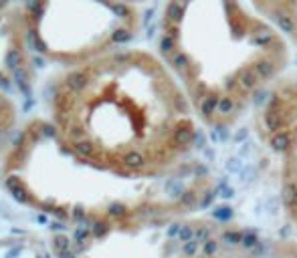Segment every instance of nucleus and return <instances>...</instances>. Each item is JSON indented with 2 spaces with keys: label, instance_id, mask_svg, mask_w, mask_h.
<instances>
[{
  "label": "nucleus",
  "instance_id": "f257e3e1",
  "mask_svg": "<svg viewBox=\"0 0 297 258\" xmlns=\"http://www.w3.org/2000/svg\"><path fill=\"white\" fill-rule=\"evenodd\" d=\"M47 119L77 157L128 180L196 168L204 129L158 51L132 45L65 69L51 87Z\"/></svg>",
  "mask_w": 297,
  "mask_h": 258
},
{
  "label": "nucleus",
  "instance_id": "f03ea898",
  "mask_svg": "<svg viewBox=\"0 0 297 258\" xmlns=\"http://www.w3.org/2000/svg\"><path fill=\"white\" fill-rule=\"evenodd\" d=\"M156 45L202 127L217 133L259 107L295 51L251 0H166Z\"/></svg>",
  "mask_w": 297,
  "mask_h": 258
},
{
  "label": "nucleus",
  "instance_id": "7ed1b4c3",
  "mask_svg": "<svg viewBox=\"0 0 297 258\" xmlns=\"http://www.w3.org/2000/svg\"><path fill=\"white\" fill-rule=\"evenodd\" d=\"M0 182L10 196L69 228L103 226L154 214H190L206 204L211 180L198 168L160 180H128L69 151L49 119H33L12 137Z\"/></svg>",
  "mask_w": 297,
  "mask_h": 258
},
{
  "label": "nucleus",
  "instance_id": "20e7f679",
  "mask_svg": "<svg viewBox=\"0 0 297 258\" xmlns=\"http://www.w3.org/2000/svg\"><path fill=\"white\" fill-rule=\"evenodd\" d=\"M18 10L31 49L65 69L132 45L142 28L138 6L115 0H22Z\"/></svg>",
  "mask_w": 297,
  "mask_h": 258
},
{
  "label": "nucleus",
  "instance_id": "39448f33",
  "mask_svg": "<svg viewBox=\"0 0 297 258\" xmlns=\"http://www.w3.org/2000/svg\"><path fill=\"white\" fill-rule=\"evenodd\" d=\"M255 131L279 168V198L297 228V75H285L255 109Z\"/></svg>",
  "mask_w": 297,
  "mask_h": 258
},
{
  "label": "nucleus",
  "instance_id": "423d86ee",
  "mask_svg": "<svg viewBox=\"0 0 297 258\" xmlns=\"http://www.w3.org/2000/svg\"><path fill=\"white\" fill-rule=\"evenodd\" d=\"M26 30L18 6L0 16V87L31 83V59H28Z\"/></svg>",
  "mask_w": 297,
  "mask_h": 258
},
{
  "label": "nucleus",
  "instance_id": "0eeeda50",
  "mask_svg": "<svg viewBox=\"0 0 297 258\" xmlns=\"http://www.w3.org/2000/svg\"><path fill=\"white\" fill-rule=\"evenodd\" d=\"M251 2L297 49V0H251Z\"/></svg>",
  "mask_w": 297,
  "mask_h": 258
},
{
  "label": "nucleus",
  "instance_id": "6e6552de",
  "mask_svg": "<svg viewBox=\"0 0 297 258\" xmlns=\"http://www.w3.org/2000/svg\"><path fill=\"white\" fill-rule=\"evenodd\" d=\"M16 121H18V109L16 103L12 101L10 93L0 87V145H4L10 135L16 129Z\"/></svg>",
  "mask_w": 297,
  "mask_h": 258
},
{
  "label": "nucleus",
  "instance_id": "1a4fd4ad",
  "mask_svg": "<svg viewBox=\"0 0 297 258\" xmlns=\"http://www.w3.org/2000/svg\"><path fill=\"white\" fill-rule=\"evenodd\" d=\"M14 6V0H0V16L6 14Z\"/></svg>",
  "mask_w": 297,
  "mask_h": 258
},
{
  "label": "nucleus",
  "instance_id": "9d476101",
  "mask_svg": "<svg viewBox=\"0 0 297 258\" xmlns=\"http://www.w3.org/2000/svg\"><path fill=\"white\" fill-rule=\"evenodd\" d=\"M115 2H120V4H128V6H140V4L148 2V0H115Z\"/></svg>",
  "mask_w": 297,
  "mask_h": 258
}]
</instances>
